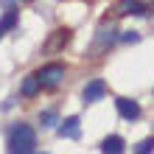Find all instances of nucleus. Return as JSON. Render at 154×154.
<instances>
[{"instance_id":"obj_1","label":"nucleus","mask_w":154,"mask_h":154,"mask_svg":"<svg viewBox=\"0 0 154 154\" xmlns=\"http://www.w3.org/2000/svg\"><path fill=\"white\" fill-rule=\"evenodd\" d=\"M6 149L11 154H31L37 151V132L28 123H14L6 134Z\"/></svg>"},{"instance_id":"obj_2","label":"nucleus","mask_w":154,"mask_h":154,"mask_svg":"<svg viewBox=\"0 0 154 154\" xmlns=\"http://www.w3.org/2000/svg\"><path fill=\"white\" fill-rule=\"evenodd\" d=\"M104 95H106V81H104V79L87 81L84 90H81V101H84V104H95V101H101Z\"/></svg>"},{"instance_id":"obj_3","label":"nucleus","mask_w":154,"mask_h":154,"mask_svg":"<svg viewBox=\"0 0 154 154\" xmlns=\"http://www.w3.org/2000/svg\"><path fill=\"white\" fill-rule=\"evenodd\" d=\"M37 76L42 81V87H59L62 79H65V67H62V65H45Z\"/></svg>"},{"instance_id":"obj_4","label":"nucleus","mask_w":154,"mask_h":154,"mask_svg":"<svg viewBox=\"0 0 154 154\" xmlns=\"http://www.w3.org/2000/svg\"><path fill=\"white\" fill-rule=\"evenodd\" d=\"M115 14H118V17H126V14L146 17V14H149V6H146V3H140V0H118Z\"/></svg>"},{"instance_id":"obj_5","label":"nucleus","mask_w":154,"mask_h":154,"mask_svg":"<svg viewBox=\"0 0 154 154\" xmlns=\"http://www.w3.org/2000/svg\"><path fill=\"white\" fill-rule=\"evenodd\" d=\"M115 106H118V112H121V118L123 121H137V118L143 115V109H140V104L137 101H132V98H118L115 101Z\"/></svg>"},{"instance_id":"obj_6","label":"nucleus","mask_w":154,"mask_h":154,"mask_svg":"<svg viewBox=\"0 0 154 154\" xmlns=\"http://www.w3.org/2000/svg\"><path fill=\"white\" fill-rule=\"evenodd\" d=\"M59 137H65V140H79L81 137V121L73 115V118H67V121H62L59 126Z\"/></svg>"},{"instance_id":"obj_7","label":"nucleus","mask_w":154,"mask_h":154,"mask_svg":"<svg viewBox=\"0 0 154 154\" xmlns=\"http://www.w3.org/2000/svg\"><path fill=\"white\" fill-rule=\"evenodd\" d=\"M70 42V31L67 28H59V31H53V37L48 39V45H45V51H62V48H65V45Z\"/></svg>"},{"instance_id":"obj_8","label":"nucleus","mask_w":154,"mask_h":154,"mask_svg":"<svg viewBox=\"0 0 154 154\" xmlns=\"http://www.w3.org/2000/svg\"><path fill=\"white\" fill-rule=\"evenodd\" d=\"M39 87H42L39 76H25V79H23V84H20V95H25V98H34V95L39 93Z\"/></svg>"},{"instance_id":"obj_9","label":"nucleus","mask_w":154,"mask_h":154,"mask_svg":"<svg viewBox=\"0 0 154 154\" xmlns=\"http://www.w3.org/2000/svg\"><path fill=\"white\" fill-rule=\"evenodd\" d=\"M101 151H106V154H121V151H123V137H118V134L106 137V140L101 143Z\"/></svg>"},{"instance_id":"obj_10","label":"nucleus","mask_w":154,"mask_h":154,"mask_svg":"<svg viewBox=\"0 0 154 154\" xmlns=\"http://www.w3.org/2000/svg\"><path fill=\"white\" fill-rule=\"evenodd\" d=\"M39 123H42V129H53V126L59 123L56 109H45V112H39Z\"/></svg>"},{"instance_id":"obj_11","label":"nucleus","mask_w":154,"mask_h":154,"mask_svg":"<svg viewBox=\"0 0 154 154\" xmlns=\"http://www.w3.org/2000/svg\"><path fill=\"white\" fill-rule=\"evenodd\" d=\"M98 34H101V37L95 39V51H104L106 45H112V39H115V37H112V28H109V31H106V28H101Z\"/></svg>"},{"instance_id":"obj_12","label":"nucleus","mask_w":154,"mask_h":154,"mask_svg":"<svg viewBox=\"0 0 154 154\" xmlns=\"http://www.w3.org/2000/svg\"><path fill=\"white\" fill-rule=\"evenodd\" d=\"M14 25H17V11H6L0 20V31H11Z\"/></svg>"},{"instance_id":"obj_13","label":"nucleus","mask_w":154,"mask_h":154,"mask_svg":"<svg viewBox=\"0 0 154 154\" xmlns=\"http://www.w3.org/2000/svg\"><path fill=\"white\" fill-rule=\"evenodd\" d=\"M134 151H137V154H149V151H154V137H146V140H140L137 146H134Z\"/></svg>"},{"instance_id":"obj_14","label":"nucleus","mask_w":154,"mask_h":154,"mask_svg":"<svg viewBox=\"0 0 154 154\" xmlns=\"http://www.w3.org/2000/svg\"><path fill=\"white\" fill-rule=\"evenodd\" d=\"M121 42H140V34L137 31H123L121 34Z\"/></svg>"},{"instance_id":"obj_15","label":"nucleus","mask_w":154,"mask_h":154,"mask_svg":"<svg viewBox=\"0 0 154 154\" xmlns=\"http://www.w3.org/2000/svg\"><path fill=\"white\" fill-rule=\"evenodd\" d=\"M0 37H3V31H0Z\"/></svg>"}]
</instances>
